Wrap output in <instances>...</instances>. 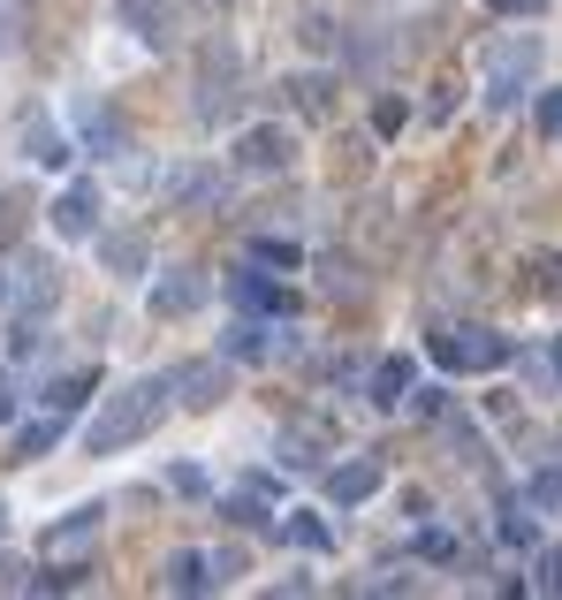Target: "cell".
Instances as JSON below:
<instances>
[{
    "instance_id": "obj_1",
    "label": "cell",
    "mask_w": 562,
    "mask_h": 600,
    "mask_svg": "<svg viewBox=\"0 0 562 600\" xmlns=\"http://www.w3.org/2000/svg\"><path fill=\"white\" fill-rule=\"evenodd\" d=\"M168 381H130L122 395H107V411L85 426V456H115V449H130V441H145V433L168 419Z\"/></svg>"
},
{
    "instance_id": "obj_2",
    "label": "cell",
    "mask_w": 562,
    "mask_h": 600,
    "mask_svg": "<svg viewBox=\"0 0 562 600\" xmlns=\"http://www.w3.org/2000/svg\"><path fill=\"white\" fill-rule=\"evenodd\" d=\"M532 85H540V39H532V31H510V39H494L479 53V91H486L494 115L517 107Z\"/></svg>"
},
{
    "instance_id": "obj_3",
    "label": "cell",
    "mask_w": 562,
    "mask_h": 600,
    "mask_svg": "<svg viewBox=\"0 0 562 600\" xmlns=\"http://www.w3.org/2000/svg\"><path fill=\"white\" fill-rule=\"evenodd\" d=\"M433 357L456 365V373H494L517 350H510V335H494V327H456V335H433Z\"/></svg>"
},
{
    "instance_id": "obj_4",
    "label": "cell",
    "mask_w": 562,
    "mask_h": 600,
    "mask_svg": "<svg viewBox=\"0 0 562 600\" xmlns=\"http://www.w3.org/2000/svg\"><path fill=\"white\" fill-rule=\"evenodd\" d=\"M289 153H297V137H289L282 122H259V129L236 137V175H282Z\"/></svg>"
},
{
    "instance_id": "obj_5",
    "label": "cell",
    "mask_w": 562,
    "mask_h": 600,
    "mask_svg": "<svg viewBox=\"0 0 562 600\" xmlns=\"http://www.w3.org/2000/svg\"><path fill=\"white\" fill-rule=\"evenodd\" d=\"M46 228H53L61 244H85V236H99V190H91V183H69V190L46 206Z\"/></svg>"
},
{
    "instance_id": "obj_6",
    "label": "cell",
    "mask_w": 562,
    "mask_h": 600,
    "mask_svg": "<svg viewBox=\"0 0 562 600\" xmlns=\"http://www.w3.org/2000/svg\"><path fill=\"white\" fill-rule=\"evenodd\" d=\"M198 304H206V274L198 266H168L152 282V319H190Z\"/></svg>"
},
{
    "instance_id": "obj_7",
    "label": "cell",
    "mask_w": 562,
    "mask_h": 600,
    "mask_svg": "<svg viewBox=\"0 0 562 600\" xmlns=\"http://www.w3.org/2000/svg\"><path fill=\"white\" fill-rule=\"evenodd\" d=\"M381 486H388V464H381V456H349V464H335V472H327V502L357 510V502H373Z\"/></svg>"
},
{
    "instance_id": "obj_8",
    "label": "cell",
    "mask_w": 562,
    "mask_h": 600,
    "mask_svg": "<svg viewBox=\"0 0 562 600\" xmlns=\"http://www.w3.org/2000/svg\"><path fill=\"white\" fill-rule=\"evenodd\" d=\"M220 289H228V304H236V312H297V297H289V289H274L259 266H236Z\"/></svg>"
},
{
    "instance_id": "obj_9",
    "label": "cell",
    "mask_w": 562,
    "mask_h": 600,
    "mask_svg": "<svg viewBox=\"0 0 562 600\" xmlns=\"http://www.w3.org/2000/svg\"><path fill=\"white\" fill-rule=\"evenodd\" d=\"M220 387H228L220 365H183V373H168V395H175V403H190V411H214Z\"/></svg>"
},
{
    "instance_id": "obj_10",
    "label": "cell",
    "mask_w": 562,
    "mask_h": 600,
    "mask_svg": "<svg viewBox=\"0 0 562 600\" xmlns=\"http://www.w3.org/2000/svg\"><path fill=\"white\" fill-rule=\"evenodd\" d=\"M115 23L145 46H168V0H115Z\"/></svg>"
},
{
    "instance_id": "obj_11",
    "label": "cell",
    "mask_w": 562,
    "mask_h": 600,
    "mask_svg": "<svg viewBox=\"0 0 562 600\" xmlns=\"http://www.w3.org/2000/svg\"><path fill=\"white\" fill-rule=\"evenodd\" d=\"M23 145H31V160H39V168H69V160H77V145L46 122V115H23Z\"/></svg>"
},
{
    "instance_id": "obj_12",
    "label": "cell",
    "mask_w": 562,
    "mask_h": 600,
    "mask_svg": "<svg viewBox=\"0 0 562 600\" xmlns=\"http://www.w3.org/2000/svg\"><path fill=\"white\" fill-rule=\"evenodd\" d=\"M220 357H228V365H259V357H266V312H236V327H228Z\"/></svg>"
},
{
    "instance_id": "obj_13",
    "label": "cell",
    "mask_w": 562,
    "mask_h": 600,
    "mask_svg": "<svg viewBox=\"0 0 562 600\" xmlns=\"http://www.w3.org/2000/svg\"><path fill=\"white\" fill-rule=\"evenodd\" d=\"M91 540H99V510L85 502V510H69L53 532H46V555H77V548H91Z\"/></svg>"
},
{
    "instance_id": "obj_14",
    "label": "cell",
    "mask_w": 562,
    "mask_h": 600,
    "mask_svg": "<svg viewBox=\"0 0 562 600\" xmlns=\"http://www.w3.org/2000/svg\"><path fill=\"white\" fill-rule=\"evenodd\" d=\"M220 190H228V183H220L214 168H175L168 175V198H175V206H220Z\"/></svg>"
},
{
    "instance_id": "obj_15",
    "label": "cell",
    "mask_w": 562,
    "mask_h": 600,
    "mask_svg": "<svg viewBox=\"0 0 562 600\" xmlns=\"http://www.w3.org/2000/svg\"><path fill=\"white\" fill-rule=\"evenodd\" d=\"M411 381H418V365H411V357H381V365H373V403H403Z\"/></svg>"
},
{
    "instance_id": "obj_16",
    "label": "cell",
    "mask_w": 562,
    "mask_h": 600,
    "mask_svg": "<svg viewBox=\"0 0 562 600\" xmlns=\"http://www.w3.org/2000/svg\"><path fill=\"white\" fill-rule=\"evenodd\" d=\"M214 578H206V555L198 548H183V555H168V593H206Z\"/></svg>"
},
{
    "instance_id": "obj_17",
    "label": "cell",
    "mask_w": 562,
    "mask_h": 600,
    "mask_svg": "<svg viewBox=\"0 0 562 600\" xmlns=\"http://www.w3.org/2000/svg\"><path fill=\"white\" fill-rule=\"evenodd\" d=\"M8 297H23L31 312H39V304L53 297V274H46L39 258H23V266H16V282H8Z\"/></svg>"
},
{
    "instance_id": "obj_18",
    "label": "cell",
    "mask_w": 562,
    "mask_h": 600,
    "mask_svg": "<svg viewBox=\"0 0 562 600\" xmlns=\"http://www.w3.org/2000/svg\"><path fill=\"white\" fill-rule=\"evenodd\" d=\"M282 540H289V548H312V555H327V548H335V532H327L319 517H304V510L282 524Z\"/></svg>"
},
{
    "instance_id": "obj_19",
    "label": "cell",
    "mask_w": 562,
    "mask_h": 600,
    "mask_svg": "<svg viewBox=\"0 0 562 600\" xmlns=\"http://www.w3.org/2000/svg\"><path fill=\"white\" fill-rule=\"evenodd\" d=\"M85 395H91V373H69V381H53V387H46V411H53V419H69V411H77Z\"/></svg>"
},
{
    "instance_id": "obj_20",
    "label": "cell",
    "mask_w": 562,
    "mask_h": 600,
    "mask_svg": "<svg viewBox=\"0 0 562 600\" xmlns=\"http://www.w3.org/2000/svg\"><path fill=\"white\" fill-rule=\"evenodd\" d=\"M327 91H335V85H327V77H297V85H289V99H297L304 115H327V107H335Z\"/></svg>"
},
{
    "instance_id": "obj_21",
    "label": "cell",
    "mask_w": 562,
    "mask_h": 600,
    "mask_svg": "<svg viewBox=\"0 0 562 600\" xmlns=\"http://www.w3.org/2000/svg\"><path fill=\"white\" fill-rule=\"evenodd\" d=\"M53 441H61V419H39V426H23V433H16V456H46Z\"/></svg>"
},
{
    "instance_id": "obj_22",
    "label": "cell",
    "mask_w": 562,
    "mask_h": 600,
    "mask_svg": "<svg viewBox=\"0 0 562 600\" xmlns=\"http://www.w3.org/2000/svg\"><path fill=\"white\" fill-rule=\"evenodd\" d=\"M107 266H115V274H137V266H145V236H115V244H107Z\"/></svg>"
},
{
    "instance_id": "obj_23",
    "label": "cell",
    "mask_w": 562,
    "mask_h": 600,
    "mask_svg": "<svg viewBox=\"0 0 562 600\" xmlns=\"http://www.w3.org/2000/svg\"><path fill=\"white\" fill-rule=\"evenodd\" d=\"M532 91H540V85H532ZM532 122H540V137H562V91H555V85L540 91V107H532Z\"/></svg>"
},
{
    "instance_id": "obj_24",
    "label": "cell",
    "mask_w": 562,
    "mask_h": 600,
    "mask_svg": "<svg viewBox=\"0 0 562 600\" xmlns=\"http://www.w3.org/2000/svg\"><path fill=\"white\" fill-rule=\"evenodd\" d=\"M532 578H540V593L562 600V540H555V548H540V570H532Z\"/></svg>"
},
{
    "instance_id": "obj_25",
    "label": "cell",
    "mask_w": 562,
    "mask_h": 600,
    "mask_svg": "<svg viewBox=\"0 0 562 600\" xmlns=\"http://www.w3.org/2000/svg\"><path fill=\"white\" fill-rule=\"evenodd\" d=\"M524 502H562V464H555V456H548V472L524 486Z\"/></svg>"
},
{
    "instance_id": "obj_26",
    "label": "cell",
    "mask_w": 562,
    "mask_h": 600,
    "mask_svg": "<svg viewBox=\"0 0 562 600\" xmlns=\"http://www.w3.org/2000/svg\"><path fill=\"white\" fill-rule=\"evenodd\" d=\"M502 540H510V548H532V540H540V524H532L524 510H510V517H502Z\"/></svg>"
},
{
    "instance_id": "obj_27",
    "label": "cell",
    "mask_w": 562,
    "mask_h": 600,
    "mask_svg": "<svg viewBox=\"0 0 562 600\" xmlns=\"http://www.w3.org/2000/svg\"><path fill=\"white\" fill-rule=\"evenodd\" d=\"M85 129H91V145H99V153H115V122H107L99 107H85Z\"/></svg>"
},
{
    "instance_id": "obj_28",
    "label": "cell",
    "mask_w": 562,
    "mask_h": 600,
    "mask_svg": "<svg viewBox=\"0 0 562 600\" xmlns=\"http://www.w3.org/2000/svg\"><path fill=\"white\" fill-rule=\"evenodd\" d=\"M494 16H548V0H486Z\"/></svg>"
},
{
    "instance_id": "obj_29",
    "label": "cell",
    "mask_w": 562,
    "mask_h": 600,
    "mask_svg": "<svg viewBox=\"0 0 562 600\" xmlns=\"http://www.w3.org/2000/svg\"><path fill=\"white\" fill-rule=\"evenodd\" d=\"M175 494H206V472L198 464H175Z\"/></svg>"
},
{
    "instance_id": "obj_30",
    "label": "cell",
    "mask_w": 562,
    "mask_h": 600,
    "mask_svg": "<svg viewBox=\"0 0 562 600\" xmlns=\"http://www.w3.org/2000/svg\"><path fill=\"white\" fill-rule=\"evenodd\" d=\"M8 419H16V381L0 373V426H8Z\"/></svg>"
},
{
    "instance_id": "obj_31",
    "label": "cell",
    "mask_w": 562,
    "mask_h": 600,
    "mask_svg": "<svg viewBox=\"0 0 562 600\" xmlns=\"http://www.w3.org/2000/svg\"><path fill=\"white\" fill-rule=\"evenodd\" d=\"M0 532H8V494H0Z\"/></svg>"
},
{
    "instance_id": "obj_32",
    "label": "cell",
    "mask_w": 562,
    "mask_h": 600,
    "mask_svg": "<svg viewBox=\"0 0 562 600\" xmlns=\"http://www.w3.org/2000/svg\"><path fill=\"white\" fill-rule=\"evenodd\" d=\"M0 304H8V274H0Z\"/></svg>"
},
{
    "instance_id": "obj_33",
    "label": "cell",
    "mask_w": 562,
    "mask_h": 600,
    "mask_svg": "<svg viewBox=\"0 0 562 600\" xmlns=\"http://www.w3.org/2000/svg\"><path fill=\"white\" fill-rule=\"evenodd\" d=\"M555 373H562V343H555Z\"/></svg>"
}]
</instances>
